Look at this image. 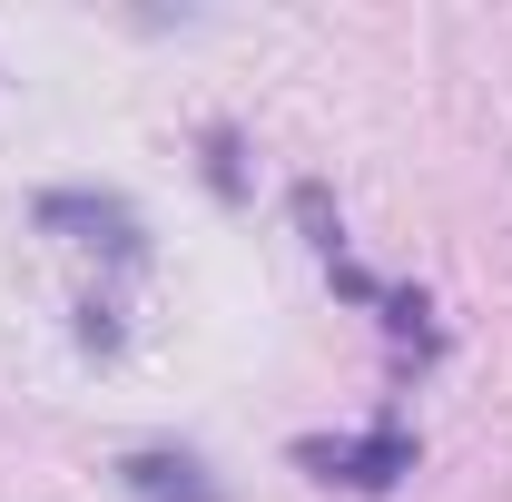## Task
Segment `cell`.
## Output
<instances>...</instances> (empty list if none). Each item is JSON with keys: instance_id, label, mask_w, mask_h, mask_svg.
I'll return each mask as SVG.
<instances>
[{"instance_id": "1", "label": "cell", "mask_w": 512, "mask_h": 502, "mask_svg": "<svg viewBox=\"0 0 512 502\" xmlns=\"http://www.w3.org/2000/svg\"><path fill=\"white\" fill-rule=\"evenodd\" d=\"M296 463H306L316 483H355V493H384L394 473H414V443L394 434V424H384V434H306V443H296Z\"/></svg>"}, {"instance_id": "2", "label": "cell", "mask_w": 512, "mask_h": 502, "mask_svg": "<svg viewBox=\"0 0 512 502\" xmlns=\"http://www.w3.org/2000/svg\"><path fill=\"white\" fill-rule=\"evenodd\" d=\"M119 483H128L138 502H227L217 483H207V463H197V453H128Z\"/></svg>"}]
</instances>
